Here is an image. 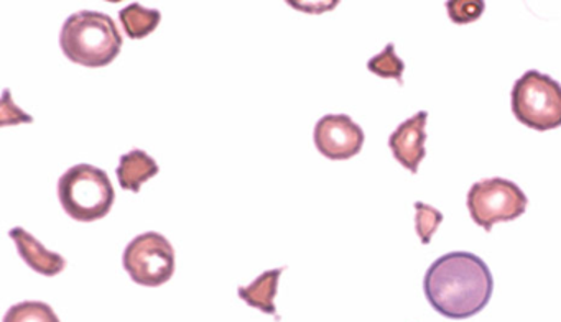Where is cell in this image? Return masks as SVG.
<instances>
[{
  "label": "cell",
  "instance_id": "obj_1",
  "mask_svg": "<svg viewBox=\"0 0 561 322\" xmlns=\"http://www.w3.org/2000/svg\"><path fill=\"white\" fill-rule=\"evenodd\" d=\"M423 291L432 308L448 319L479 314L491 301L494 278L484 260L474 253L451 252L426 269Z\"/></svg>",
  "mask_w": 561,
  "mask_h": 322
},
{
  "label": "cell",
  "instance_id": "obj_2",
  "mask_svg": "<svg viewBox=\"0 0 561 322\" xmlns=\"http://www.w3.org/2000/svg\"><path fill=\"white\" fill-rule=\"evenodd\" d=\"M60 46L71 62L87 68H104L119 56L123 36L106 13L81 10L65 20Z\"/></svg>",
  "mask_w": 561,
  "mask_h": 322
},
{
  "label": "cell",
  "instance_id": "obj_3",
  "mask_svg": "<svg viewBox=\"0 0 561 322\" xmlns=\"http://www.w3.org/2000/svg\"><path fill=\"white\" fill-rule=\"evenodd\" d=\"M58 199L71 219L93 222L111 212L116 193L106 171L81 163L61 174Z\"/></svg>",
  "mask_w": 561,
  "mask_h": 322
},
{
  "label": "cell",
  "instance_id": "obj_4",
  "mask_svg": "<svg viewBox=\"0 0 561 322\" xmlns=\"http://www.w3.org/2000/svg\"><path fill=\"white\" fill-rule=\"evenodd\" d=\"M512 114L525 127L538 131L561 125V84L537 69L524 72L511 92Z\"/></svg>",
  "mask_w": 561,
  "mask_h": 322
},
{
  "label": "cell",
  "instance_id": "obj_5",
  "mask_svg": "<svg viewBox=\"0 0 561 322\" xmlns=\"http://www.w3.org/2000/svg\"><path fill=\"white\" fill-rule=\"evenodd\" d=\"M528 197L520 186L505 177H488L472 184L466 197L471 219L491 232L494 223L511 222L527 210Z\"/></svg>",
  "mask_w": 561,
  "mask_h": 322
},
{
  "label": "cell",
  "instance_id": "obj_6",
  "mask_svg": "<svg viewBox=\"0 0 561 322\" xmlns=\"http://www.w3.org/2000/svg\"><path fill=\"white\" fill-rule=\"evenodd\" d=\"M123 265L134 283L157 288L175 273V250L162 233H140L124 250Z\"/></svg>",
  "mask_w": 561,
  "mask_h": 322
},
{
  "label": "cell",
  "instance_id": "obj_7",
  "mask_svg": "<svg viewBox=\"0 0 561 322\" xmlns=\"http://www.w3.org/2000/svg\"><path fill=\"white\" fill-rule=\"evenodd\" d=\"M314 145L323 157L330 160H350L363 150V128L350 115L330 114L314 125Z\"/></svg>",
  "mask_w": 561,
  "mask_h": 322
},
{
  "label": "cell",
  "instance_id": "obj_8",
  "mask_svg": "<svg viewBox=\"0 0 561 322\" xmlns=\"http://www.w3.org/2000/svg\"><path fill=\"white\" fill-rule=\"evenodd\" d=\"M426 120L428 112H416L399 125L389 137L393 158L413 174L419 173L420 163L425 160Z\"/></svg>",
  "mask_w": 561,
  "mask_h": 322
},
{
  "label": "cell",
  "instance_id": "obj_9",
  "mask_svg": "<svg viewBox=\"0 0 561 322\" xmlns=\"http://www.w3.org/2000/svg\"><path fill=\"white\" fill-rule=\"evenodd\" d=\"M9 237L18 245L19 255L34 272L44 276H57L67 268V260L60 253L50 252L44 243L38 242L31 232L22 227L9 230Z\"/></svg>",
  "mask_w": 561,
  "mask_h": 322
},
{
  "label": "cell",
  "instance_id": "obj_10",
  "mask_svg": "<svg viewBox=\"0 0 561 322\" xmlns=\"http://www.w3.org/2000/svg\"><path fill=\"white\" fill-rule=\"evenodd\" d=\"M160 168L157 161L144 150H130L123 154L117 166L116 174L121 187L133 193H139L144 183L159 174Z\"/></svg>",
  "mask_w": 561,
  "mask_h": 322
},
{
  "label": "cell",
  "instance_id": "obj_11",
  "mask_svg": "<svg viewBox=\"0 0 561 322\" xmlns=\"http://www.w3.org/2000/svg\"><path fill=\"white\" fill-rule=\"evenodd\" d=\"M282 273H284V268L268 269L255 278L251 285L239 286V298L248 302L251 308L259 309L265 314H277L274 299L277 296L278 279H280Z\"/></svg>",
  "mask_w": 561,
  "mask_h": 322
},
{
  "label": "cell",
  "instance_id": "obj_12",
  "mask_svg": "<svg viewBox=\"0 0 561 322\" xmlns=\"http://www.w3.org/2000/svg\"><path fill=\"white\" fill-rule=\"evenodd\" d=\"M119 20L129 38L140 39L149 36L159 26L162 13L156 9H146L140 3H129L121 10Z\"/></svg>",
  "mask_w": 561,
  "mask_h": 322
},
{
  "label": "cell",
  "instance_id": "obj_13",
  "mask_svg": "<svg viewBox=\"0 0 561 322\" xmlns=\"http://www.w3.org/2000/svg\"><path fill=\"white\" fill-rule=\"evenodd\" d=\"M367 69L374 74L383 79H396L400 85H403V71H405V62L396 55V46L389 43L379 55L373 56L367 61Z\"/></svg>",
  "mask_w": 561,
  "mask_h": 322
},
{
  "label": "cell",
  "instance_id": "obj_14",
  "mask_svg": "<svg viewBox=\"0 0 561 322\" xmlns=\"http://www.w3.org/2000/svg\"><path fill=\"white\" fill-rule=\"evenodd\" d=\"M4 322H60V319L47 302L22 301L9 309Z\"/></svg>",
  "mask_w": 561,
  "mask_h": 322
},
{
  "label": "cell",
  "instance_id": "obj_15",
  "mask_svg": "<svg viewBox=\"0 0 561 322\" xmlns=\"http://www.w3.org/2000/svg\"><path fill=\"white\" fill-rule=\"evenodd\" d=\"M415 230L419 233L420 242L423 245H428L432 242L433 233L438 230L439 223L443 222L442 210L436 207L430 206L425 203H415Z\"/></svg>",
  "mask_w": 561,
  "mask_h": 322
},
{
  "label": "cell",
  "instance_id": "obj_16",
  "mask_svg": "<svg viewBox=\"0 0 561 322\" xmlns=\"http://www.w3.org/2000/svg\"><path fill=\"white\" fill-rule=\"evenodd\" d=\"M446 10H448L453 23L466 25V23H472L481 19L485 10V3L481 0H449L446 3Z\"/></svg>",
  "mask_w": 561,
  "mask_h": 322
},
{
  "label": "cell",
  "instance_id": "obj_17",
  "mask_svg": "<svg viewBox=\"0 0 561 322\" xmlns=\"http://www.w3.org/2000/svg\"><path fill=\"white\" fill-rule=\"evenodd\" d=\"M0 115H2V125L21 124V122H28L32 124L34 117L22 112L14 101L11 99V91L5 89L4 97H2V105H0Z\"/></svg>",
  "mask_w": 561,
  "mask_h": 322
}]
</instances>
